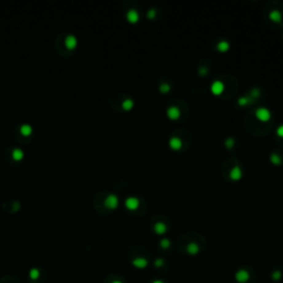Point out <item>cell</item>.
<instances>
[{"label":"cell","mask_w":283,"mask_h":283,"mask_svg":"<svg viewBox=\"0 0 283 283\" xmlns=\"http://www.w3.org/2000/svg\"><path fill=\"white\" fill-rule=\"evenodd\" d=\"M20 132L23 136H29L32 133V127L29 124H22L21 127H20Z\"/></svg>","instance_id":"obj_16"},{"label":"cell","mask_w":283,"mask_h":283,"mask_svg":"<svg viewBox=\"0 0 283 283\" xmlns=\"http://www.w3.org/2000/svg\"><path fill=\"white\" fill-rule=\"evenodd\" d=\"M147 17H148V19H154L155 17H156V10H155L154 8H151L148 10V12H147Z\"/></svg>","instance_id":"obj_25"},{"label":"cell","mask_w":283,"mask_h":283,"mask_svg":"<svg viewBox=\"0 0 283 283\" xmlns=\"http://www.w3.org/2000/svg\"><path fill=\"white\" fill-rule=\"evenodd\" d=\"M112 283H123L122 281H120V280H115V281H113Z\"/></svg>","instance_id":"obj_32"},{"label":"cell","mask_w":283,"mask_h":283,"mask_svg":"<svg viewBox=\"0 0 283 283\" xmlns=\"http://www.w3.org/2000/svg\"><path fill=\"white\" fill-rule=\"evenodd\" d=\"M105 206L110 209H114L118 206V197L114 194H110L105 198Z\"/></svg>","instance_id":"obj_4"},{"label":"cell","mask_w":283,"mask_h":283,"mask_svg":"<svg viewBox=\"0 0 283 283\" xmlns=\"http://www.w3.org/2000/svg\"><path fill=\"white\" fill-rule=\"evenodd\" d=\"M166 114H167V116L171 120H178L180 117V110L177 106H175V105H171V106L167 107Z\"/></svg>","instance_id":"obj_5"},{"label":"cell","mask_w":283,"mask_h":283,"mask_svg":"<svg viewBox=\"0 0 283 283\" xmlns=\"http://www.w3.org/2000/svg\"><path fill=\"white\" fill-rule=\"evenodd\" d=\"M12 157H14L16 160H20L23 157V151L21 148H14L12 151Z\"/></svg>","instance_id":"obj_20"},{"label":"cell","mask_w":283,"mask_h":283,"mask_svg":"<svg viewBox=\"0 0 283 283\" xmlns=\"http://www.w3.org/2000/svg\"><path fill=\"white\" fill-rule=\"evenodd\" d=\"M186 249H187V252L189 253V254H191V256H195V254H197V253L199 252V247H198V245L196 242H190V243H188Z\"/></svg>","instance_id":"obj_13"},{"label":"cell","mask_w":283,"mask_h":283,"mask_svg":"<svg viewBox=\"0 0 283 283\" xmlns=\"http://www.w3.org/2000/svg\"><path fill=\"white\" fill-rule=\"evenodd\" d=\"M281 277H282V274H281V272H280V271H278V270H277V271H274V272L272 273V279L274 281H279L281 279Z\"/></svg>","instance_id":"obj_26"},{"label":"cell","mask_w":283,"mask_h":283,"mask_svg":"<svg viewBox=\"0 0 283 283\" xmlns=\"http://www.w3.org/2000/svg\"><path fill=\"white\" fill-rule=\"evenodd\" d=\"M249 103H250V97L248 95L240 96L239 99H238V104H239L240 106H246V105H248Z\"/></svg>","instance_id":"obj_21"},{"label":"cell","mask_w":283,"mask_h":283,"mask_svg":"<svg viewBox=\"0 0 283 283\" xmlns=\"http://www.w3.org/2000/svg\"><path fill=\"white\" fill-rule=\"evenodd\" d=\"M210 90L214 95H220L225 90V84L219 80H214L210 85Z\"/></svg>","instance_id":"obj_3"},{"label":"cell","mask_w":283,"mask_h":283,"mask_svg":"<svg viewBox=\"0 0 283 283\" xmlns=\"http://www.w3.org/2000/svg\"><path fill=\"white\" fill-rule=\"evenodd\" d=\"M160 247L164 248V249H167V248L171 247V241L168 239H166V238H164V239L160 240Z\"/></svg>","instance_id":"obj_24"},{"label":"cell","mask_w":283,"mask_h":283,"mask_svg":"<svg viewBox=\"0 0 283 283\" xmlns=\"http://www.w3.org/2000/svg\"><path fill=\"white\" fill-rule=\"evenodd\" d=\"M234 278H236V281L239 283H247L250 279V274L248 272L247 270H238L234 274Z\"/></svg>","instance_id":"obj_2"},{"label":"cell","mask_w":283,"mask_h":283,"mask_svg":"<svg viewBox=\"0 0 283 283\" xmlns=\"http://www.w3.org/2000/svg\"><path fill=\"white\" fill-rule=\"evenodd\" d=\"M169 147L174 151H178L183 147V142L178 136H173L169 138Z\"/></svg>","instance_id":"obj_8"},{"label":"cell","mask_w":283,"mask_h":283,"mask_svg":"<svg viewBox=\"0 0 283 283\" xmlns=\"http://www.w3.org/2000/svg\"><path fill=\"white\" fill-rule=\"evenodd\" d=\"M270 19L272 20V21L274 22H280L281 19H282V14H281V12L279 10H277V9H274V10H272L271 12H270L269 14Z\"/></svg>","instance_id":"obj_15"},{"label":"cell","mask_w":283,"mask_h":283,"mask_svg":"<svg viewBox=\"0 0 283 283\" xmlns=\"http://www.w3.org/2000/svg\"><path fill=\"white\" fill-rule=\"evenodd\" d=\"M164 263H165L164 259H157V260H155L154 261L155 267H162V265H164Z\"/></svg>","instance_id":"obj_27"},{"label":"cell","mask_w":283,"mask_h":283,"mask_svg":"<svg viewBox=\"0 0 283 283\" xmlns=\"http://www.w3.org/2000/svg\"><path fill=\"white\" fill-rule=\"evenodd\" d=\"M254 115L261 122H268L271 118V112L267 107H258L254 112Z\"/></svg>","instance_id":"obj_1"},{"label":"cell","mask_w":283,"mask_h":283,"mask_svg":"<svg viewBox=\"0 0 283 283\" xmlns=\"http://www.w3.org/2000/svg\"><path fill=\"white\" fill-rule=\"evenodd\" d=\"M133 265L137 269H144L148 265V261L146 260L145 258H142V257H138V258H135L132 261Z\"/></svg>","instance_id":"obj_10"},{"label":"cell","mask_w":283,"mask_h":283,"mask_svg":"<svg viewBox=\"0 0 283 283\" xmlns=\"http://www.w3.org/2000/svg\"><path fill=\"white\" fill-rule=\"evenodd\" d=\"M151 283H164V282H163L162 280H155V281H153Z\"/></svg>","instance_id":"obj_31"},{"label":"cell","mask_w":283,"mask_h":283,"mask_svg":"<svg viewBox=\"0 0 283 283\" xmlns=\"http://www.w3.org/2000/svg\"><path fill=\"white\" fill-rule=\"evenodd\" d=\"M207 73H208V71H207L206 68H200V69H199V74L200 75H205V74H207Z\"/></svg>","instance_id":"obj_30"},{"label":"cell","mask_w":283,"mask_h":283,"mask_svg":"<svg viewBox=\"0 0 283 283\" xmlns=\"http://www.w3.org/2000/svg\"><path fill=\"white\" fill-rule=\"evenodd\" d=\"M159 91L162 93H167V92L171 91V85L167 84V83H162L159 85Z\"/></svg>","instance_id":"obj_23"},{"label":"cell","mask_w":283,"mask_h":283,"mask_svg":"<svg viewBox=\"0 0 283 283\" xmlns=\"http://www.w3.org/2000/svg\"><path fill=\"white\" fill-rule=\"evenodd\" d=\"M277 134L280 136V137H283V124L279 125L278 128H277Z\"/></svg>","instance_id":"obj_29"},{"label":"cell","mask_w":283,"mask_h":283,"mask_svg":"<svg viewBox=\"0 0 283 283\" xmlns=\"http://www.w3.org/2000/svg\"><path fill=\"white\" fill-rule=\"evenodd\" d=\"M225 146L227 148H232L234 146V137H228L225 140Z\"/></svg>","instance_id":"obj_22"},{"label":"cell","mask_w":283,"mask_h":283,"mask_svg":"<svg viewBox=\"0 0 283 283\" xmlns=\"http://www.w3.org/2000/svg\"><path fill=\"white\" fill-rule=\"evenodd\" d=\"M133 106H134V101H133L132 99H126L124 100L123 103H122V107H123L125 111H128L131 110V108H133Z\"/></svg>","instance_id":"obj_18"},{"label":"cell","mask_w":283,"mask_h":283,"mask_svg":"<svg viewBox=\"0 0 283 283\" xmlns=\"http://www.w3.org/2000/svg\"><path fill=\"white\" fill-rule=\"evenodd\" d=\"M229 176L232 180H239L242 177V169L239 167L238 165H234V167L231 168L230 173H229Z\"/></svg>","instance_id":"obj_7"},{"label":"cell","mask_w":283,"mask_h":283,"mask_svg":"<svg viewBox=\"0 0 283 283\" xmlns=\"http://www.w3.org/2000/svg\"><path fill=\"white\" fill-rule=\"evenodd\" d=\"M270 162L272 163V164H274V165H281L282 159H281V156L279 154L272 153V154L270 155Z\"/></svg>","instance_id":"obj_17"},{"label":"cell","mask_w":283,"mask_h":283,"mask_svg":"<svg viewBox=\"0 0 283 283\" xmlns=\"http://www.w3.org/2000/svg\"><path fill=\"white\" fill-rule=\"evenodd\" d=\"M229 48H230V43L227 40H221L217 44V49L219 50L220 52H227L229 50Z\"/></svg>","instance_id":"obj_14"},{"label":"cell","mask_w":283,"mask_h":283,"mask_svg":"<svg viewBox=\"0 0 283 283\" xmlns=\"http://www.w3.org/2000/svg\"><path fill=\"white\" fill-rule=\"evenodd\" d=\"M40 270L39 269H37V268H33V269H31L30 270V272H29V277H30V279L31 280H33V281H36V280H38L39 278H40Z\"/></svg>","instance_id":"obj_19"},{"label":"cell","mask_w":283,"mask_h":283,"mask_svg":"<svg viewBox=\"0 0 283 283\" xmlns=\"http://www.w3.org/2000/svg\"><path fill=\"white\" fill-rule=\"evenodd\" d=\"M77 43V40L74 36L69 34V36L65 38V47L68 48V49H73V48H75Z\"/></svg>","instance_id":"obj_12"},{"label":"cell","mask_w":283,"mask_h":283,"mask_svg":"<svg viewBox=\"0 0 283 283\" xmlns=\"http://www.w3.org/2000/svg\"><path fill=\"white\" fill-rule=\"evenodd\" d=\"M250 93H251V95H252V97H258L259 94H260V91H259V88H252V90H251Z\"/></svg>","instance_id":"obj_28"},{"label":"cell","mask_w":283,"mask_h":283,"mask_svg":"<svg viewBox=\"0 0 283 283\" xmlns=\"http://www.w3.org/2000/svg\"><path fill=\"white\" fill-rule=\"evenodd\" d=\"M154 231L157 234H164L167 231V226L163 221H158L154 225Z\"/></svg>","instance_id":"obj_11"},{"label":"cell","mask_w":283,"mask_h":283,"mask_svg":"<svg viewBox=\"0 0 283 283\" xmlns=\"http://www.w3.org/2000/svg\"><path fill=\"white\" fill-rule=\"evenodd\" d=\"M125 206H126V208L129 209V210H135V209H137L138 206H140V199L134 197V196H131V197L126 198V200H125Z\"/></svg>","instance_id":"obj_6"},{"label":"cell","mask_w":283,"mask_h":283,"mask_svg":"<svg viewBox=\"0 0 283 283\" xmlns=\"http://www.w3.org/2000/svg\"><path fill=\"white\" fill-rule=\"evenodd\" d=\"M126 19L132 23H135L140 20V12L136 9H129L126 12Z\"/></svg>","instance_id":"obj_9"}]
</instances>
